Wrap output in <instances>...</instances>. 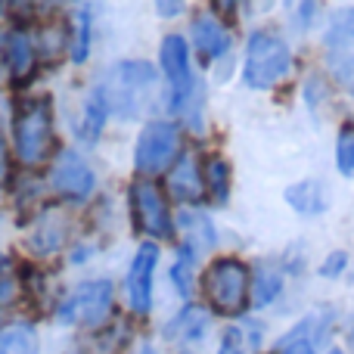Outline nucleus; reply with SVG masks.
<instances>
[{
  "label": "nucleus",
  "mask_w": 354,
  "mask_h": 354,
  "mask_svg": "<svg viewBox=\"0 0 354 354\" xmlns=\"http://www.w3.org/2000/svg\"><path fill=\"white\" fill-rule=\"evenodd\" d=\"M202 292L218 314L236 317L252 299V270L239 258H218L202 274Z\"/></svg>",
  "instance_id": "nucleus-2"
},
{
  "label": "nucleus",
  "mask_w": 354,
  "mask_h": 354,
  "mask_svg": "<svg viewBox=\"0 0 354 354\" xmlns=\"http://www.w3.org/2000/svg\"><path fill=\"white\" fill-rule=\"evenodd\" d=\"M156 264H159V245L143 243L137 249L134 261L128 268V280H124V292H128V305L137 317H147L153 308V280H156Z\"/></svg>",
  "instance_id": "nucleus-9"
},
{
  "label": "nucleus",
  "mask_w": 354,
  "mask_h": 354,
  "mask_svg": "<svg viewBox=\"0 0 354 354\" xmlns=\"http://www.w3.org/2000/svg\"><path fill=\"white\" fill-rule=\"evenodd\" d=\"M330 354H345V351H330Z\"/></svg>",
  "instance_id": "nucleus-33"
},
{
  "label": "nucleus",
  "mask_w": 354,
  "mask_h": 354,
  "mask_svg": "<svg viewBox=\"0 0 354 354\" xmlns=\"http://www.w3.org/2000/svg\"><path fill=\"white\" fill-rule=\"evenodd\" d=\"M159 62H162V72H165L168 84H171V109H183L187 100L193 97V91H196L187 41H183L180 35H168L165 41H162Z\"/></svg>",
  "instance_id": "nucleus-8"
},
{
  "label": "nucleus",
  "mask_w": 354,
  "mask_h": 354,
  "mask_svg": "<svg viewBox=\"0 0 354 354\" xmlns=\"http://www.w3.org/2000/svg\"><path fill=\"white\" fill-rule=\"evenodd\" d=\"M180 227L187 230V239L183 245H189L193 252H202V249H212L214 245V227L205 214H196V212H183L180 214Z\"/></svg>",
  "instance_id": "nucleus-21"
},
{
  "label": "nucleus",
  "mask_w": 354,
  "mask_h": 354,
  "mask_svg": "<svg viewBox=\"0 0 354 354\" xmlns=\"http://www.w3.org/2000/svg\"><path fill=\"white\" fill-rule=\"evenodd\" d=\"M50 187L68 202H84L97 189V174L91 171V165L78 153L66 149V153H59L53 171H50Z\"/></svg>",
  "instance_id": "nucleus-10"
},
{
  "label": "nucleus",
  "mask_w": 354,
  "mask_h": 354,
  "mask_svg": "<svg viewBox=\"0 0 354 354\" xmlns=\"http://www.w3.org/2000/svg\"><path fill=\"white\" fill-rule=\"evenodd\" d=\"M205 330H208V314L196 305H187L174 320L165 324V339L168 342H199Z\"/></svg>",
  "instance_id": "nucleus-15"
},
{
  "label": "nucleus",
  "mask_w": 354,
  "mask_h": 354,
  "mask_svg": "<svg viewBox=\"0 0 354 354\" xmlns=\"http://www.w3.org/2000/svg\"><path fill=\"white\" fill-rule=\"evenodd\" d=\"M202 180H205V189L214 202H227V196H230V165L221 156H208L205 159Z\"/></svg>",
  "instance_id": "nucleus-20"
},
{
  "label": "nucleus",
  "mask_w": 354,
  "mask_h": 354,
  "mask_svg": "<svg viewBox=\"0 0 354 354\" xmlns=\"http://www.w3.org/2000/svg\"><path fill=\"white\" fill-rule=\"evenodd\" d=\"M168 193L177 202H199L205 196V180H202V165L193 159V156H180L174 162V168L168 171L165 180Z\"/></svg>",
  "instance_id": "nucleus-14"
},
{
  "label": "nucleus",
  "mask_w": 354,
  "mask_h": 354,
  "mask_svg": "<svg viewBox=\"0 0 354 354\" xmlns=\"http://www.w3.org/2000/svg\"><path fill=\"white\" fill-rule=\"evenodd\" d=\"M324 59L333 81L354 93V6L339 10L324 35Z\"/></svg>",
  "instance_id": "nucleus-5"
},
{
  "label": "nucleus",
  "mask_w": 354,
  "mask_h": 354,
  "mask_svg": "<svg viewBox=\"0 0 354 354\" xmlns=\"http://www.w3.org/2000/svg\"><path fill=\"white\" fill-rule=\"evenodd\" d=\"M283 292V277L277 268H268V264H261V268L252 274V305L255 308H264L270 305V301L277 299V295Z\"/></svg>",
  "instance_id": "nucleus-19"
},
{
  "label": "nucleus",
  "mask_w": 354,
  "mask_h": 354,
  "mask_svg": "<svg viewBox=\"0 0 354 354\" xmlns=\"http://www.w3.org/2000/svg\"><path fill=\"white\" fill-rule=\"evenodd\" d=\"M131 212L140 227V233H147L149 239H168L174 230L171 224V208L168 199L153 180H137L131 187Z\"/></svg>",
  "instance_id": "nucleus-7"
},
{
  "label": "nucleus",
  "mask_w": 354,
  "mask_h": 354,
  "mask_svg": "<svg viewBox=\"0 0 354 354\" xmlns=\"http://www.w3.org/2000/svg\"><path fill=\"white\" fill-rule=\"evenodd\" d=\"M180 159V131L171 122H149L137 137L134 165L140 174H162Z\"/></svg>",
  "instance_id": "nucleus-6"
},
{
  "label": "nucleus",
  "mask_w": 354,
  "mask_h": 354,
  "mask_svg": "<svg viewBox=\"0 0 354 354\" xmlns=\"http://www.w3.org/2000/svg\"><path fill=\"white\" fill-rule=\"evenodd\" d=\"M91 28H93V19L87 10H78L72 16V47H68V56L75 62H84L87 53H91Z\"/></svg>",
  "instance_id": "nucleus-23"
},
{
  "label": "nucleus",
  "mask_w": 354,
  "mask_h": 354,
  "mask_svg": "<svg viewBox=\"0 0 354 354\" xmlns=\"http://www.w3.org/2000/svg\"><path fill=\"white\" fill-rule=\"evenodd\" d=\"M199 252H193L189 245H180V252H177V261L171 264V280L177 286V292L180 295H189V289H193V261Z\"/></svg>",
  "instance_id": "nucleus-24"
},
{
  "label": "nucleus",
  "mask_w": 354,
  "mask_h": 354,
  "mask_svg": "<svg viewBox=\"0 0 354 354\" xmlns=\"http://www.w3.org/2000/svg\"><path fill=\"white\" fill-rule=\"evenodd\" d=\"M12 147L25 168H37L53 153V103L50 97H25L12 115Z\"/></svg>",
  "instance_id": "nucleus-1"
},
{
  "label": "nucleus",
  "mask_w": 354,
  "mask_h": 354,
  "mask_svg": "<svg viewBox=\"0 0 354 354\" xmlns=\"http://www.w3.org/2000/svg\"><path fill=\"white\" fill-rule=\"evenodd\" d=\"M106 115H109V97L103 93V87H97V91L87 97L84 103V115H81V124H78V137L84 143H93L100 137V131H103L106 124Z\"/></svg>",
  "instance_id": "nucleus-16"
},
{
  "label": "nucleus",
  "mask_w": 354,
  "mask_h": 354,
  "mask_svg": "<svg viewBox=\"0 0 354 354\" xmlns=\"http://www.w3.org/2000/svg\"><path fill=\"white\" fill-rule=\"evenodd\" d=\"M112 301H115V289L109 280H91L81 283L72 295H66L59 308H56V320L59 324H84V326H103L112 314Z\"/></svg>",
  "instance_id": "nucleus-4"
},
{
  "label": "nucleus",
  "mask_w": 354,
  "mask_h": 354,
  "mask_svg": "<svg viewBox=\"0 0 354 354\" xmlns=\"http://www.w3.org/2000/svg\"><path fill=\"white\" fill-rule=\"evenodd\" d=\"M68 47H72V22H62V19H56V22H47L41 31V44H37V53L44 56L47 62L59 59V56L68 53Z\"/></svg>",
  "instance_id": "nucleus-18"
},
{
  "label": "nucleus",
  "mask_w": 354,
  "mask_h": 354,
  "mask_svg": "<svg viewBox=\"0 0 354 354\" xmlns=\"http://www.w3.org/2000/svg\"><path fill=\"white\" fill-rule=\"evenodd\" d=\"M336 165L345 177L354 174V128H345L336 143Z\"/></svg>",
  "instance_id": "nucleus-25"
},
{
  "label": "nucleus",
  "mask_w": 354,
  "mask_h": 354,
  "mask_svg": "<svg viewBox=\"0 0 354 354\" xmlns=\"http://www.w3.org/2000/svg\"><path fill=\"white\" fill-rule=\"evenodd\" d=\"M189 35H193V44H196V50H199L202 59H218V56H224L227 50H230V44H233L227 25L221 22L218 16H212V12L196 16Z\"/></svg>",
  "instance_id": "nucleus-13"
},
{
  "label": "nucleus",
  "mask_w": 354,
  "mask_h": 354,
  "mask_svg": "<svg viewBox=\"0 0 354 354\" xmlns=\"http://www.w3.org/2000/svg\"><path fill=\"white\" fill-rule=\"evenodd\" d=\"M218 354H245V342H243V333L239 330H227L221 336V348Z\"/></svg>",
  "instance_id": "nucleus-27"
},
{
  "label": "nucleus",
  "mask_w": 354,
  "mask_h": 354,
  "mask_svg": "<svg viewBox=\"0 0 354 354\" xmlns=\"http://www.w3.org/2000/svg\"><path fill=\"white\" fill-rule=\"evenodd\" d=\"M3 62L10 68V78L16 84H25V81L35 75V62H37V47L28 37L25 28H12L10 35L3 37Z\"/></svg>",
  "instance_id": "nucleus-12"
},
{
  "label": "nucleus",
  "mask_w": 354,
  "mask_h": 354,
  "mask_svg": "<svg viewBox=\"0 0 354 354\" xmlns=\"http://www.w3.org/2000/svg\"><path fill=\"white\" fill-rule=\"evenodd\" d=\"M16 299H19V283L12 277H0V311L10 308Z\"/></svg>",
  "instance_id": "nucleus-28"
},
{
  "label": "nucleus",
  "mask_w": 354,
  "mask_h": 354,
  "mask_svg": "<svg viewBox=\"0 0 354 354\" xmlns=\"http://www.w3.org/2000/svg\"><path fill=\"white\" fill-rule=\"evenodd\" d=\"M277 354H317L308 339V324H301L299 330H292L280 345H277Z\"/></svg>",
  "instance_id": "nucleus-26"
},
{
  "label": "nucleus",
  "mask_w": 354,
  "mask_h": 354,
  "mask_svg": "<svg viewBox=\"0 0 354 354\" xmlns=\"http://www.w3.org/2000/svg\"><path fill=\"white\" fill-rule=\"evenodd\" d=\"M342 268H345V252H336V255L326 258V264H324V270H320V274H324V277H336V274H342Z\"/></svg>",
  "instance_id": "nucleus-29"
},
{
  "label": "nucleus",
  "mask_w": 354,
  "mask_h": 354,
  "mask_svg": "<svg viewBox=\"0 0 354 354\" xmlns=\"http://www.w3.org/2000/svg\"><path fill=\"white\" fill-rule=\"evenodd\" d=\"M68 239H72V218H68L62 208H44V212L31 221L25 245H28L35 255L50 258L66 249Z\"/></svg>",
  "instance_id": "nucleus-11"
},
{
  "label": "nucleus",
  "mask_w": 354,
  "mask_h": 354,
  "mask_svg": "<svg viewBox=\"0 0 354 354\" xmlns=\"http://www.w3.org/2000/svg\"><path fill=\"white\" fill-rule=\"evenodd\" d=\"M10 174V153H6V143H3V137H0V180Z\"/></svg>",
  "instance_id": "nucleus-30"
},
{
  "label": "nucleus",
  "mask_w": 354,
  "mask_h": 354,
  "mask_svg": "<svg viewBox=\"0 0 354 354\" xmlns=\"http://www.w3.org/2000/svg\"><path fill=\"white\" fill-rule=\"evenodd\" d=\"M0 354H41L35 326L28 324H6L0 326Z\"/></svg>",
  "instance_id": "nucleus-17"
},
{
  "label": "nucleus",
  "mask_w": 354,
  "mask_h": 354,
  "mask_svg": "<svg viewBox=\"0 0 354 354\" xmlns=\"http://www.w3.org/2000/svg\"><path fill=\"white\" fill-rule=\"evenodd\" d=\"M156 10L165 12V16H174V12L183 10V3H165V0H159V3H156Z\"/></svg>",
  "instance_id": "nucleus-31"
},
{
  "label": "nucleus",
  "mask_w": 354,
  "mask_h": 354,
  "mask_svg": "<svg viewBox=\"0 0 354 354\" xmlns=\"http://www.w3.org/2000/svg\"><path fill=\"white\" fill-rule=\"evenodd\" d=\"M351 342H354V324H351Z\"/></svg>",
  "instance_id": "nucleus-32"
},
{
  "label": "nucleus",
  "mask_w": 354,
  "mask_h": 354,
  "mask_svg": "<svg viewBox=\"0 0 354 354\" xmlns=\"http://www.w3.org/2000/svg\"><path fill=\"white\" fill-rule=\"evenodd\" d=\"M292 72V50L274 31H255L245 47V66L243 78L255 91H268V87L280 84Z\"/></svg>",
  "instance_id": "nucleus-3"
},
{
  "label": "nucleus",
  "mask_w": 354,
  "mask_h": 354,
  "mask_svg": "<svg viewBox=\"0 0 354 354\" xmlns=\"http://www.w3.org/2000/svg\"><path fill=\"white\" fill-rule=\"evenodd\" d=\"M286 202L301 214H320L326 208L324 189H320V183H314V180H305V183L289 187L286 189Z\"/></svg>",
  "instance_id": "nucleus-22"
}]
</instances>
